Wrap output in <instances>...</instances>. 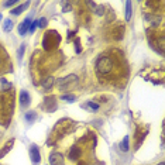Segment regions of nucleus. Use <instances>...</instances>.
Returning <instances> with one entry per match:
<instances>
[{
	"label": "nucleus",
	"mask_w": 165,
	"mask_h": 165,
	"mask_svg": "<svg viewBox=\"0 0 165 165\" xmlns=\"http://www.w3.org/2000/svg\"><path fill=\"white\" fill-rule=\"evenodd\" d=\"M62 100H65V102H68V103L75 102V95H64Z\"/></svg>",
	"instance_id": "nucleus-16"
},
{
	"label": "nucleus",
	"mask_w": 165,
	"mask_h": 165,
	"mask_svg": "<svg viewBox=\"0 0 165 165\" xmlns=\"http://www.w3.org/2000/svg\"><path fill=\"white\" fill-rule=\"evenodd\" d=\"M37 26L41 27V28H44V27L47 26V18H40V20H37Z\"/></svg>",
	"instance_id": "nucleus-17"
},
{
	"label": "nucleus",
	"mask_w": 165,
	"mask_h": 165,
	"mask_svg": "<svg viewBox=\"0 0 165 165\" xmlns=\"http://www.w3.org/2000/svg\"><path fill=\"white\" fill-rule=\"evenodd\" d=\"M113 69V59L109 55H103L96 61V72L100 75H107Z\"/></svg>",
	"instance_id": "nucleus-1"
},
{
	"label": "nucleus",
	"mask_w": 165,
	"mask_h": 165,
	"mask_svg": "<svg viewBox=\"0 0 165 165\" xmlns=\"http://www.w3.org/2000/svg\"><path fill=\"white\" fill-rule=\"evenodd\" d=\"M35 119H37V113H35V111H28V113L26 114V120H27V121L33 123Z\"/></svg>",
	"instance_id": "nucleus-15"
},
{
	"label": "nucleus",
	"mask_w": 165,
	"mask_h": 165,
	"mask_svg": "<svg viewBox=\"0 0 165 165\" xmlns=\"http://www.w3.org/2000/svg\"><path fill=\"white\" fill-rule=\"evenodd\" d=\"M28 2L27 3H24V4H21V6H18V7H16V9H13L12 10V14H14V16H17V14H20V13H23V10L26 9V7H28Z\"/></svg>",
	"instance_id": "nucleus-11"
},
{
	"label": "nucleus",
	"mask_w": 165,
	"mask_h": 165,
	"mask_svg": "<svg viewBox=\"0 0 165 165\" xmlns=\"http://www.w3.org/2000/svg\"><path fill=\"white\" fill-rule=\"evenodd\" d=\"M12 28H13V21L12 20H4V24H3V30L6 33H9V31H12Z\"/></svg>",
	"instance_id": "nucleus-13"
},
{
	"label": "nucleus",
	"mask_w": 165,
	"mask_h": 165,
	"mask_svg": "<svg viewBox=\"0 0 165 165\" xmlns=\"http://www.w3.org/2000/svg\"><path fill=\"white\" fill-rule=\"evenodd\" d=\"M54 83H55V79L52 76L47 78V79L43 82V89L44 90H48V89H51L52 86H54Z\"/></svg>",
	"instance_id": "nucleus-10"
},
{
	"label": "nucleus",
	"mask_w": 165,
	"mask_h": 165,
	"mask_svg": "<svg viewBox=\"0 0 165 165\" xmlns=\"http://www.w3.org/2000/svg\"><path fill=\"white\" fill-rule=\"evenodd\" d=\"M131 18V2H126V21Z\"/></svg>",
	"instance_id": "nucleus-12"
},
{
	"label": "nucleus",
	"mask_w": 165,
	"mask_h": 165,
	"mask_svg": "<svg viewBox=\"0 0 165 165\" xmlns=\"http://www.w3.org/2000/svg\"><path fill=\"white\" fill-rule=\"evenodd\" d=\"M49 164L51 165H64V155L59 152H52L49 155Z\"/></svg>",
	"instance_id": "nucleus-4"
},
{
	"label": "nucleus",
	"mask_w": 165,
	"mask_h": 165,
	"mask_svg": "<svg viewBox=\"0 0 165 165\" xmlns=\"http://www.w3.org/2000/svg\"><path fill=\"white\" fill-rule=\"evenodd\" d=\"M79 154H80L79 148H76V147H72V148H71V154H69V157H71L72 159H76L78 157H79Z\"/></svg>",
	"instance_id": "nucleus-14"
},
{
	"label": "nucleus",
	"mask_w": 165,
	"mask_h": 165,
	"mask_svg": "<svg viewBox=\"0 0 165 165\" xmlns=\"http://www.w3.org/2000/svg\"><path fill=\"white\" fill-rule=\"evenodd\" d=\"M120 150L123 151V152H127L128 150H130V137L126 136L124 138H123V141L120 142Z\"/></svg>",
	"instance_id": "nucleus-8"
},
{
	"label": "nucleus",
	"mask_w": 165,
	"mask_h": 165,
	"mask_svg": "<svg viewBox=\"0 0 165 165\" xmlns=\"http://www.w3.org/2000/svg\"><path fill=\"white\" fill-rule=\"evenodd\" d=\"M13 144H14V140H10L9 142H6V144H4V147L2 148V150H0V158H3V157L6 155V154L9 152L10 150H12Z\"/></svg>",
	"instance_id": "nucleus-7"
},
{
	"label": "nucleus",
	"mask_w": 165,
	"mask_h": 165,
	"mask_svg": "<svg viewBox=\"0 0 165 165\" xmlns=\"http://www.w3.org/2000/svg\"><path fill=\"white\" fill-rule=\"evenodd\" d=\"M0 20H2V13H0Z\"/></svg>",
	"instance_id": "nucleus-24"
},
{
	"label": "nucleus",
	"mask_w": 165,
	"mask_h": 165,
	"mask_svg": "<svg viewBox=\"0 0 165 165\" xmlns=\"http://www.w3.org/2000/svg\"><path fill=\"white\" fill-rule=\"evenodd\" d=\"M158 165H164V162H161V164H158Z\"/></svg>",
	"instance_id": "nucleus-23"
},
{
	"label": "nucleus",
	"mask_w": 165,
	"mask_h": 165,
	"mask_svg": "<svg viewBox=\"0 0 165 165\" xmlns=\"http://www.w3.org/2000/svg\"><path fill=\"white\" fill-rule=\"evenodd\" d=\"M30 157H31V161L34 165L40 164L41 158H40V151H38L37 145H31V148H30Z\"/></svg>",
	"instance_id": "nucleus-3"
},
{
	"label": "nucleus",
	"mask_w": 165,
	"mask_h": 165,
	"mask_svg": "<svg viewBox=\"0 0 165 165\" xmlns=\"http://www.w3.org/2000/svg\"><path fill=\"white\" fill-rule=\"evenodd\" d=\"M44 106H45V109L48 111L54 110V109H55V97H47L45 103H44Z\"/></svg>",
	"instance_id": "nucleus-9"
},
{
	"label": "nucleus",
	"mask_w": 165,
	"mask_h": 165,
	"mask_svg": "<svg viewBox=\"0 0 165 165\" xmlns=\"http://www.w3.org/2000/svg\"><path fill=\"white\" fill-rule=\"evenodd\" d=\"M96 13H97V14H100V16H102V14H103V7H100V9L97 7V9H96Z\"/></svg>",
	"instance_id": "nucleus-22"
},
{
	"label": "nucleus",
	"mask_w": 165,
	"mask_h": 165,
	"mask_svg": "<svg viewBox=\"0 0 165 165\" xmlns=\"http://www.w3.org/2000/svg\"><path fill=\"white\" fill-rule=\"evenodd\" d=\"M30 26H31V17H27L26 20L23 21V23L18 26V34L20 35H24L27 33V30L30 28Z\"/></svg>",
	"instance_id": "nucleus-6"
},
{
	"label": "nucleus",
	"mask_w": 165,
	"mask_h": 165,
	"mask_svg": "<svg viewBox=\"0 0 165 165\" xmlns=\"http://www.w3.org/2000/svg\"><path fill=\"white\" fill-rule=\"evenodd\" d=\"M78 82V76L76 75H69V76L66 78H62V79L58 80V85H59V89H65V88H69L71 85H74V83Z\"/></svg>",
	"instance_id": "nucleus-2"
},
{
	"label": "nucleus",
	"mask_w": 165,
	"mask_h": 165,
	"mask_svg": "<svg viewBox=\"0 0 165 165\" xmlns=\"http://www.w3.org/2000/svg\"><path fill=\"white\" fill-rule=\"evenodd\" d=\"M88 107H90L92 110H97V109H99V105H96V103H93V102H88Z\"/></svg>",
	"instance_id": "nucleus-18"
},
{
	"label": "nucleus",
	"mask_w": 165,
	"mask_h": 165,
	"mask_svg": "<svg viewBox=\"0 0 165 165\" xmlns=\"http://www.w3.org/2000/svg\"><path fill=\"white\" fill-rule=\"evenodd\" d=\"M16 3H17L16 0H12V2H4V3H3V6H4V7H10V6H14Z\"/></svg>",
	"instance_id": "nucleus-19"
},
{
	"label": "nucleus",
	"mask_w": 165,
	"mask_h": 165,
	"mask_svg": "<svg viewBox=\"0 0 165 165\" xmlns=\"http://www.w3.org/2000/svg\"><path fill=\"white\" fill-rule=\"evenodd\" d=\"M35 28H37V21H33L31 26H30V28H28V31H30V33H34Z\"/></svg>",
	"instance_id": "nucleus-20"
},
{
	"label": "nucleus",
	"mask_w": 165,
	"mask_h": 165,
	"mask_svg": "<svg viewBox=\"0 0 165 165\" xmlns=\"http://www.w3.org/2000/svg\"><path fill=\"white\" fill-rule=\"evenodd\" d=\"M30 100H31V97H30L28 92L21 90L20 92V106L21 107H27V106L30 105Z\"/></svg>",
	"instance_id": "nucleus-5"
},
{
	"label": "nucleus",
	"mask_w": 165,
	"mask_h": 165,
	"mask_svg": "<svg viewBox=\"0 0 165 165\" xmlns=\"http://www.w3.org/2000/svg\"><path fill=\"white\" fill-rule=\"evenodd\" d=\"M24 48H26V47H24V45H21V48L20 49H18V57H23V54H24Z\"/></svg>",
	"instance_id": "nucleus-21"
}]
</instances>
